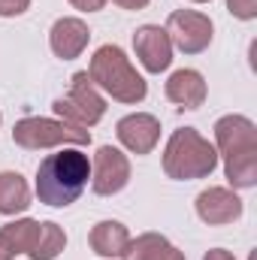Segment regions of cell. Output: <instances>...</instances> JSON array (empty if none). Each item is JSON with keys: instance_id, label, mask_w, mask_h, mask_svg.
<instances>
[{"instance_id": "26", "label": "cell", "mask_w": 257, "mask_h": 260, "mask_svg": "<svg viewBox=\"0 0 257 260\" xmlns=\"http://www.w3.org/2000/svg\"><path fill=\"white\" fill-rule=\"evenodd\" d=\"M0 121H3V115H0Z\"/></svg>"}, {"instance_id": "5", "label": "cell", "mask_w": 257, "mask_h": 260, "mask_svg": "<svg viewBox=\"0 0 257 260\" xmlns=\"http://www.w3.org/2000/svg\"><path fill=\"white\" fill-rule=\"evenodd\" d=\"M52 109L67 124L91 130L94 124H100V118L106 115V100H103V91L88 79V73H73L70 91L52 103Z\"/></svg>"}, {"instance_id": "25", "label": "cell", "mask_w": 257, "mask_h": 260, "mask_svg": "<svg viewBox=\"0 0 257 260\" xmlns=\"http://www.w3.org/2000/svg\"><path fill=\"white\" fill-rule=\"evenodd\" d=\"M191 3H209V0H191Z\"/></svg>"}, {"instance_id": "23", "label": "cell", "mask_w": 257, "mask_h": 260, "mask_svg": "<svg viewBox=\"0 0 257 260\" xmlns=\"http://www.w3.org/2000/svg\"><path fill=\"white\" fill-rule=\"evenodd\" d=\"M203 260H236L230 251H224V248H212V251H206V257Z\"/></svg>"}, {"instance_id": "12", "label": "cell", "mask_w": 257, "mask_h": 260, "mask_svg": "<svg viewBox=\"0 0 257 260\" xmlns=\"http://www.w3.org/2000/svg\"><path fill=\"white\" fill-rule=\"evenodd\" d=\"M88 40H91L88 24H85L82 18H73V15L58 18V21L52 24V30H49V46H52L55 58H61V61L79 58V55L88 49Z\"/></svg>"}, {"instance_id": "3", "label": "cell", "mask_w": 257, "mask_h": 260, "mask_svg": "<svg viewBox=\"0 0 257 260\" xmlns=\"http://www.w3.org/2000/svg\"><path fill=\"white\" fill-rule=\"evenodd\" d=\"M85 73H88V79H91L103 94H109V97L118 100V103L136 106V103H142L145 94H148V82L136 73V67L130 64L127 52H124L121 46H112V43L100 46V49L94 52V58H91V67H88Z\"/></svg>"}, {"instance_id": "13", "label": "cell", "mask_w": 257, "mask_h": 260, "mask_svg": "<svg viewBox=\"0 0 257 260\" xmlns=\"http://www.w3.org/2000/svg\"><path fill=\"white\" fill-rule=\"evenodd\" d=\"M91 251L97 257H109V260H127L130 257V230L121 224V221H100L91 227Z\"/></svg>"}, {"instance_id": "20", "label": "cell", "mask_w": 257, "mask_h": 260, "mask_svg": "<svg viewBox=\"0 0 257 260\" xmlns=\"http://www.w3.org/2000/svg\"><path fill=\"white\" fill-rule=\"evenodd\" d=\"M30 9V0H0V18H12Z\"/></svg>"}, {"instance_id": "24", "label": "cell", "mask_w": 257, "mask_h": 260, "mask_svg": "<svg viewBox=\"0 0 257 260\" xmlns=\"http://www.w3.org/2000/svg\"><path fill=\"white\" fill-rule=\"evenodd\" d=\"M112 3H118L121 9H145L148 6V0H112Z\"/></svg>"}, {"instance_id": "14", "label": "cell", "mask_w": 257, "mask_h": 260, "mask_svg": "<svg viewBox=\"0 0 257 260\" xmlns=\"http://www.w3.org/2000/svg\"><path fill=\"white\" fill-rule=\"evenodd\" d=\"M167 100L182 109H200L206 103V79L197 70H176L167 79Z\"/></svg>"}, {"instance_id": "17", "label": "cell", "mask_w": 257, "mask_h": 260, "mask_svg": "<svg viewBox=\"0 0 257 260\" xmlns=\"http://www.w3.org/2000/svg\"><path fill=\"white\" fill-rule=\"evenodd\" d=\"M67 245V233L64 227H58L55 221H40V236L30 248V260H55Z\"/></svg>"}, {"instance_id": "10", "label": "cell", "mask_w": 257, "mask_h": 260, "mask_svg": "<svg viewBox=\"0 0 257 260\" xmlns=\"http://www.w3.org/2000/svg\"><path fill=\"white\" fill-rule=\"evenodd\" d=\"M133 49H136L139 64L148 73H164L173 64V43L160 24H142L133 34Z\"/></svg>"}, {"instance_id": "1", "label": "cell", "mask_w": 257, "mask_h": 260, "mask_svg": "<svg viewBox=\"0 0 257 260\" xmlns=\"http://www.w3.org/2000/svg\"><path fill=\"white\" fill-rule=\"evenodd\" d=\"M91 182V157L76 145H64L37 167V197L52 209H67Z\"/></svg>"}, {"instance_id": "21", "label": "cell", "mask_w": 257, "mask_h": 260, "mask_svg": "<svg viewBox=\"0 0 257 260\" xmlns=\"http://www.w3.org/2000/svg\"><path fill=\"white\" fill-rule=\"evenodd\" d=\"M70 6H76L79 12H100L106 0H70Z\"/></svg>"}, {"instance_id": "4", "label": "cell", "mask_w": 257, "mask_h": 260, "mask_svg": "<svg viewBox=\"0 0 257 260\" xmlns=\"http://www.w3.org/2000/svg\"><path fill=\"white\" fill-rule=\"evenodd\" d=\"M218 167V151L215 145L197 133L194 127L173 130V136L164 145V173L176 182H191V179H206Z\"/></svg>"}, {"instance_id": "19", "label": "cell", "mask_w": 257, "mask_h": 260, "mask_svg": "<svg viewBox=\"0 0 257 260\" xmlns=\"http://www.w3.org/2000/svg\"><path fill=\"white\" fill-rule=\"evenodd\" d=\"M227 9H230V15L239 18V21L257 18V0H227Z\"/></svg>"}, {"instance_id": "8", "label": "cell", "mask_w": 257, "mask_h": 260, "mask_svg": "<svg viewBox=\"0 0 257 260\" xmlns=\"http://www.w3.org/2000/svg\"><path fill=\"white\" fill-rule=\"evenodd\" d=\"M130 182V160L115 145H100L91 160V191L100 197H112L124 191Z\"/></svg>"}, {"instance_id": "18", "label": "cell", "mask_w": 257, "mask_h": 260, "mask_svg": "<svg viewBox=\"0 0 257 260\" xmlns=\"http://www.w3.org/2000/svg\"><path fill=\"white\" fill-rule=\"evenodd\" d=\"M0 230H3L6 239L12 242L15 254H30V248H34V242H37V236H40V221H34V218H18V221H9V224L0 227Z\"/></svg>"}, {"instance_id": "22", "label": "cell", "mask_w": 257, "mask_h": 260, "mask_svg": "<svg viewBox=\"0 0 257 260\" xmlns=\"http://www.w3.org/2000/svg\"><path fill=\"white\" fill-rule=\"evenodd\" d=\"M0 260H15V248H12V242L6 239L3 230H0Z\"/></svg>"}, {"instance_id": "9", "label": "cell", "mask_w": 257, "mask_h": 260, "mask_svg": "<svg viewBox=\"0 0 257 260\" xmlns=\"http://www.w3.org/2000/svg\"><path fill=\"white\" fill-rule=\"evenodd\" d=\"M115 136L130 154H151L160 142V121L148 112H130L115 124Z\"/></svg>"}, {"instance_id": "16", "label": "cell", "mask_w": 257, "mask_h": 260, "mask_svg": "<svg viewBox=\"0 0 257 260\" xmlns=\"http://www.w3.org/2000/svg\"><path fill=\"white\" fill-rule=\"evenodd\" d=\"M130 260H185V254L160 233H142L130 242Z\"/></svg>"}, {"instance_id": "15", "label": "cell", "mask_w": 257, "mask_h": 260, "mask_svg": "<svg viewBox=\"0 0 257 260\" xmlns=\"http://www.w3.org/2000/svg\"><path fill=\"white\" fill-rule=\"evenodd\" d=\"M30 206V188L21 173L3 170L0 173V215H18Z\"/></svg>"}, {"instance_id": "6", "label": "cell", "mask_w": 257, "mask_h": 260, "mask_svg": "<svg viewBox=\"0 0 257 260\" xmlns=\"http://www.w3.org/2000/svg\"><path fill=\"white\" fill-rule=\"evenodd\" d=\"M15 145L27 148V151H40V148H64V145H88L91 142V130L73 127L61 118H21L12 127Z\"/></svg>"}, {"instance_id": "2", "label": "cell", "mask_w": 257, "mask_h": 260, "mask_svg": "<svg viewBox=\"0 0 257 260\" xmlns=\"http://www.w3.org/2000/svg\"><path fill=\"white\" fill-rule=\"evenodd\" d=\"M215 151L224 157V173L233 191L257 185V124L245 115H224L215 121Z\"/></svg>"}, {"instance_id": "7", "label": "cell", "mask_w": 257, "mask_h": 260, "mask_svg": "<svg viewBox=\"0 0 257 260\" xmlns=\"http://www.w3.org/2000/svg\"><path fill=\"white\" fill-rule=\"evenodd\" d=\"M164 30L170 37L173 49H179L185 55H200V52L209 49L212 34H215V24H212L209 15H203L197 9H176V12H170Z\"/></svg>"}, {"instance_id": "11", "label": "cell", "mask_w": 257, "mask_h": 260, "mask_svg": "<svg viewBox=\"0 0 257 260\" xmlns=\"http://www.w3.org/2000/svg\"><path fill=\"white\" fill-rule=\"evenodd\" d=\"M197 215L209 227L233 224L242 218V200L233 188H206L197 197Z\"/></svg>"}]
</instances>
